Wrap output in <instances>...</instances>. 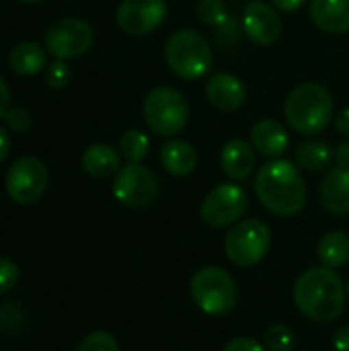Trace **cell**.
<instances>
[{
    "label": "cell",
    "instance_id": "31",
    "mask_svg": "<svg viewBox=\"0 0 349 351\" xmlns=\"http://www.w3.org/2000/svg\"><path fill=\"white\" fill-rule=\"evenodd\" d=\"M222 351H265V348L251 337H234L224 346Z\"/></svg>",
    "mask_w": 349,
    "mask_h": 351
},
{
    "label": "cell",
    "instance_id": "27",
    "mask_svg": "<svg viewBox=\"0 0 349 351\" xmlns=\"http://www.w3.org/2000/svg\"><path fill=\"white\" fill-rule=\"evenodd\" d=\"M76 351H119V343L107 331H93L78 343Z\"/></svg>",
    "mask_w": 349,
    "mask_h": 351
},
{
    "label": "cell",
    "instance_id": "2",
    "mask_svg": "<svg viewBox=\"0 0 349 351\" xmlns=\"http://www.w3.org/2000/svg\"><path fill=\"white\" fill-rule=\"evenodd\" d=\"M296 308L315 323H333L346 311V286L335 269L311 267L294 284Z\"/></svg>",
    "mask_w": 349,
    "mask_h": 351
},
{
    "label": "cell",
    "instance_id": "15",
    "mask_svg": "<svg viewBox=\"0 0 349 351\" xmlns=\"http://www.w3.org/2000/svg\"><path fill=\"white\" fill-rule=\"evenodd\" d=\"M309 12L323 33L344 35L349 31V0H311Z\"/></svg>",
    "mask_w": 349,
    "mask_h": 351
},
{
    "label": "cell",
    "instance_id": "18",
    "mask_svg": "<svg viewBox=\"0 0 349 351\" xmlns=\"http://www.w3.org/2000/svg\"><path fill=\"white\" fill-rule=\"evenodd\" d=\"M321 206L333 216L349 214V169H333L321 181Z\"/></svg>",
    "mask_w": 349,
    "mask_h": 351
},
{
    "label": "cell",
    "instance_id": "17",
    "mask_svg": "<svg viewBox=\"0 0 349 351\" xmlns=\"http://www.w3.org/2000/svg\"><path fill=\"white\" fill-rule=\"evenodd\" d=\"M251 146L267 158H278L288 150L290 136L278 119H259L251 130Z\"/></svg>",
    "mask_w": 349,
    "mask_h": 351
},
{
    "label": "cell",
    "instance_id": "4",
    "mask_svg": "<svg viewBox=\"0 0 349 351\" xmlns=\"http://www.w3.org/2000/svg\"><path fill=\"white\" fill-rule=\"evenodd\" d=\"M165 62L181 80L204 78L214 64L210 41L195 29H179L165 43Z\"/></svg>",
    "mask_w": 349,
    "mask_h": 351
},
{
    "label": "cell",
    "instance_id": "9",
    "mask_svg": "<svg viewBox=\"0 0 349 351\" xmlns=\"http://www.w3.org/2000/svg\"><path fill=\"white\" fill-rule=\"evenodd\" d=\"M45 49L56 60H72L84 56L95 43L93 27L76 16H66L49 25L43 35Z\"/></svg>",
    "mask_w": 349,
    "mask_h": 351
},
{
    "label": "cell",
    "instance_id": "30",
    "mask_svg": "<svg viewBox=\"0 0 349 351\" xmlns=\"http://www.w3.org/2000/svg\"><path fill=\"white\" fill-rule=\"evenodd\" d=\"M19 282V267L14 261L0 257V294L8 292L10 288H14V284Z\"/></svg>",
    "mask_w": 349,
    "mask_h": 351
},
{
    "label": "cell",
    "instance_id": "13",
    "mask_svg": "<svg viewBox=\"0 0 349 351\" xmlns=\"http://www.w3.org/2000/svg\"><path fill=\"white\" fill-rule=\"evenodd\" d=\"M243 31L257 45H274L282 37L284 23L274 4L253 0L243 10Z\"/></svg>",
    "mask_w": 349,
    "mask_h": 351
},
{
    "label": "cell",
    "instance_id": "28",
    "mask_svg": "<svg viewBox=\"0 0 349 351\" xmlns=\"http://www.w3.org/2000/svg\"><path fill=\"white\" fill-rule=\"evenodd\" d=\"M43 76H45V82H47L49 88L60 90V88H66L68 86L72 72H70V66L66 64V60H56L49 66H45Z\"/></svg>",
    "mask_w": 349,
    "mask_h": 351
},
{
    "label": "cell",
    "instance_id": "10",
    "mask_svg": "<svg viewBox=\"0 0 349 351\" xmlns=\"http://www.w3.org/2000/svg\"><path fill=\"white\" fill-rule=\"evenodd\" d=\"M47 167L37 156H21L6 173V193L21 206L39 202L47 189Z\"/></svg>",
    "mask_w": 349,
    "mask_h": 351
},
{
    "label": "cell",
    "instance_id": "7",
    "mask_svg": "<svg viewBox=\"0 0 349 351\" xmlns=\"http://www.w3.org/2000/svg\"><path fill=\"white\" fill-rule=\"evenodd\" d=\"M272 247V230L259 218H247L230 226L224 239L228 261L239 267H253L267 255Z\"/></svg>",
    "mask_w": 349,
    "mask_h": 351
},
{
    "label": "cell",
    "instance_id": "29",
    "mask_svg": "<svg viewBox=\"0 0 349 351\" xmlns=\"http://www.w3.org/2000/svg\"><path fill=\"white\" fill-rule=\"evenodd\" d=\"M4 121L12 132L25 134L31 128V113L25 107H10L4 115Z\"/></svg>",
    "mask_w": 349,
    "mask_h": 351
},
{
    "label": "cell",
    "instance_id": "19",
    "mask_svg": "<svg viewBox=\"0 0 349 351\" xmlns=\"http://www.w3.org/2000/svg\"><path fill=\"white\" fill-rule=\"evenodd\" d=\"M197 150L185 140H167L160 146V165L173 177H187L197 169Z\"/></svg>",
    "mask_w": 349,
    "mask_h": 351
},
{
    "label": "cell",
    "instance_id": "21",
    "mask_svg": "<svg viewBox=\"0 0 349 351\" xmlns=\"http://www.w3.org/2000/svg\"><path fill=\"white\" fill-rule=\"evenodd\" d=\"M8 64H10V70L16 72L19 76L39 74L47 66L45 51L35 41H23V43L14 45L12 51H10V56H8Z\"/></svg>",
    "mask_w": 349,
    "mask_h": 351
},
{
    "label": "cell",
    "instance_id": "6",
    "mask_svg": "<svg viewBox=\"0 0 349 351\" xmlns=\"http://www.w3.org/2000/svg\"><path fill=\"white\" fill-rule=\"evenodd\" d=\"M189 294L193 304L202 313L212 317L230 313L237 306V296H239L234 278L218 265L200 267L191 276Z\"/></svg>",
    "mask_w": 349,
    "mask_h": 351
},
{
    "label": "cell",
    "instance_id": "24",
    "mask_svg": "<svg viewBox=\"0 0 349 351\" xmlns=\"http://www.w3.org/2000/svg\"><path fill=\"white\" fill-rule=\"evenodd\" d=\"M150 150V138L142 130H125L119 136V154L128 162H142L148 156Z\"/></svg>",
    "mask_w": 349,
    "mask_h": 351
},
{
    "label": "cell",
    "instance_id": "37",
    "mask_svg": "<svg viewBox=\"0 0 349 351\" xmlns=\"http://www.w3.org/2000/svg\"><path fill=\"white\" fill-rule=\"evenodd\" d=\"M8 152H10V138H8L6 130L0 128V162L8 156Z\"/></svg>",
    "mask_w": 349,
    "mask_h": 351
},
{
    "label": "cell",
    "instance_id": "3",
    "mask_svg": "<svg viewBox=\"0 0 349 351\" xmlns=\"http://www.w3.org/2000/svg\"><path fill=\"white\" fill-rule=\"evenodd\" d=\"M288 125L300 136H317L327 130L333 117V95L321 82H302L284 101Z\"/></svg>",
    "mask_w": 349,
    "mask_h": 351
},
{
    "label": "cell",
    "instance_id": "5",
    "mask_svg": "<svg viewBox=\"0 0 349 351\" xmlns=\"http://www.w3.org/2000/svg\"><path fill=\"white\" fill-rule=\"evenodd\" d=\"M142 115L152 134L160 138H175L189 121V103L177 88L156 86L146 95Z\"/></svg>",
    "mask_w": 349,
    "mask_h": 351
},
{
    "label": "cell",
    "instance_id": "32",
    "mask_svg": "<svg viewBox=\"0 0 349 351\" xmlns=\"http://www.w3.org/2000/svg\"><path fill=\"white\" fill-rule=\"evenodd\" d=\"M333 348L335 351H349V325H341L333 333Z\"/></svg>",
    "mask_w": 349,
    "mask_h": 351
},
{
    "label": "cell",
    "instance_id": "33",
    "mask_svg": "<svg viewBox=\"0 0 349 351\" xmlns=\"http://www.w3.org/2000/svg\"><path fill=\"white\" fill-rule=\"evenodd\" d=\"M311 0H272V4L282 12H296Z\"/></svg>",
    "mask_w": 349,
    "mask_h": 351
},
{
    "label": "cell",
    "instance_id": "39",
    "mask_svg": "<svg viewBox=\"0 0 349 351\" xmlns=\"http://www.w3.org/2000/svg\"><path fill=\"white\" fill-rule=\"evenodd\" d=\"M346 294H348V300H349V280H348V286H346Z\"/></svg>",
    "mask_w": 349,
    "mask_h": 351
},
{
    "label": "cell",
    "instance_id": "22",
    "mask_svg": "<svg viewBox=\"0 0 349 351\" xmlns=\"http://www.w3.org/2000/svg\"><path fill=\"white\" fill-rule=\"evenodd\" d=\"M317 257L325 267L339 269L349 263V237L341 230H331L321 237L317 245Z\"/></svg>",
    "mask_w": 349,
    "mask_h": 351
},
{
    "label": "cell",
    "instance_id": "16",
    "mask_svg": "<svg viewBox=\"0 0 349 351\" xmlns=\"http://www.w3.org/2000/svg\"><path fill=\"white\" fill-rule=\"evenodd\" d=\"M220 167L230 181H245L255 169V150L247 140L232 138L220 150Z\"/></svg>",
    "mask_w": 349,
    "mask_h": 351
},
{
    "label": "cell",
    "instance_id": "1",
    "mask_svg": "<svg viewBox=\"0 0 349 351\" xmlns=\"http://www.w3.org/2000/svg\"><path fill=\"white\" fill-rule=\"evenodd\" d=\"M253 185L261 206L274 216L292 218L306 206V183L298 173V167L286 158L265 162Z\"/></svg>",
    "mask_w": 349,
    "mask_h": 351
},
{
    "label": "cell",
    "instance_id": "23",
    "mask_svg": "<svg viewBox=\"0 0 349 351\" xmlns=\"http://www.w3.org/2000/svg\"><path fill=\"white\" fill-rule=\"evenodd\" d=\"M331 156H333L331 148L321 140H309V142H302L296 148V165H298V169H304V171H311V173L327 169V165L331 162Z\"/></svg>",
    "mask_w": 349,
    "mask_h": 351
},
{
    "label": "cell",
    "instance_id": "14",
    "mask_svg": "<svg viewBox=\"0 0 349 351\" xmlns=\"http://www.w3.org/2000/svg\"><path fill=\"white\" fill-rule=\"evenodd\" d=\"M206 97L212 107L224 113H232L241 109L247 101V86L245 82L230 74V72H216L210 76L206 84Z\"/></svg>",
    "mask_w": 349,
    "mask_h": 351
},
{
    "label": "cell",
    "instance_id": "36",
    "mask_svg": "<svg viewBox=\"0 0 349 351\" xmlns=\"http://www.w3.org/2000/svg\"><path fill=\"white\" fill-rule=\"evenodd\" d=\"M335 130H337L341 136L349 138V107H346V109L335 117Z\"/></svg>",
    "mask_w": 349,
    "mask_h": 351
},
{
    "label": "cell",
    "instance_id": "11",
    "mask_svg": "<svg viewBox=\"0 0 349 351\" xmlns=\"http://www.w3.org/2000/svg\"><path fill=\"white\" fill-rule=\"evenodd\" d=\"M158 195L156 175L142 162H128L113 179V197L125 208H146Z\"/></svg>",
    "mask_w": 349,
    "mask_h": 351
},
{
    "label": "cell",
    "instance_id": "34",
    "mask_svg": "<svg viewBox=\"0 0 349 351\" xmlns=\"http://www.w3.org/2000/svg\"><path fill=\"white\" fill-rule=\"evenodd\" d=\"M8 109H10V88L0 74V119H4Z\"/></svg>",
    "mask_w": 349,
    "mask_h": 351
},
{
    "label": "cell",
    "instance_id": "26",
    "mask_svg": "<svg viewBox=\"0 0 349 351\" xmlns=\"http://www.w3.org/2000/svg\"><path fill=\"white\" fill-rule=\"evenodd\" d=\"M296 339L290 327L286 325H272L265 331V348L269 351H294Z\"/></svg>",
    "mask_w": 349,
    "mask_h": 351
},
{
    "label": "cell",
    "instance_id": "25",
    "mask_svg": "<svg viewBox=\"0 0 349 351\" xmlns=\"http://www.w3.org/2000/svg\"><path fill=\"white\" fill-rule=\"evenodd\" d=\"M197 16L202 23H206L210 27H218V29L230 19L226 4L222 0H202L197 4Z\"/></svg>",
    "mask_w": 349,
    "mask_h": 351
},
{
    "label": "cell",
    "instance_id": "12",
    "mask_svg": "<svg viewBox=\"0 0 349 351\" xmlns=\"http://www.w3.org/2000/svg\"><path fill=\"white\" fill-rule=\"evenodd\" d=\"M169 14L167 0H121L115 10L119 29L132 37L150 35Z\"/></svg>",
    "mask_w": 349,
    "mask_h": 351
},
{
    "label": "cell",
    "instance_id": "8",
    "mask_svg": "<svg viewBox=\"0 0 349 351\" xmlns=\"http://www.w3.org/2000/svg\"><path fill=\"white\" fill-rule=\"evenodd\" d=\"M249 210V197L237 183H220L208 191L200 206L202 220L212 228H228L243 220Z\"/></svg>",
    "mask_w": 349,
    "mask_h": 351
},
{
    "label": "cell",
    "instance_id": "38",
    "mask_svg": "<svg viewBox=\"0 0 349 351\" xmlns=\"http://www.w3.org/2000/svg\"><path fill=\"white\" fill-rule=\"evenodd\" d=\"M19 2H23V4H37V2H43V0H19Z\"/></svg>",
    "mask_w": 349,
    "mask_h": 351
},
{
    "label": "cell",
    "instance_id": "20",
    "mask_svg": "<svg viewBox=\"0 0 349 351\" xmlns=\"http://www.w3.org/2000/svg\"><path fill=\"white\" fill-rule=\"evenodd\" d=\"M80 165L91 177L109 179L119 173L121 154L113 146L97 142V144H91L88 148H84V152L80 156Z\"/></svg>",
    "mask_w": 349,
    "mask_h": 351
},
{
    "label": "cell",
    "instance_id": "35",
    "mask_svg": "<svg viewBox=\"0 0 349 351\" xmlns=\"http://www.w3.org/2000/svg\"><path fill=\"white\" fill-rule=\"evenodd\" d=\"M333 160L337 169H349V140L337 146V150L333 152Z\"/></svg>",
    "mask_w": 349,
    "mask_h": 351
}]
</instances>
